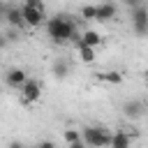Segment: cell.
I'll return each instance as SVG.
<instances>
[{
    "instance_id": "obj_6",
    "label": "cell",
    "mask_w": 148,
    "mask_h": 148,
    "mask_svg": "<svg viewBox=\"0 0 148 148\" xmlns=\"http://www.w3.org/2000/svg\"><path fill=\"white\" fill-rule=\"evenodd\" d=\"M25 79H28V74H25V69H21V67H12V69H7V74H5V83H7L9 88H14V90H18V88L25 83Z\"/></svg>"
},
{
    "instance_id": "obj_1",
    "label": "cell",
    "mask_w": 148,
    "mask_h": 148,
    "mask_svg": "<svg viewBox=\"0 0 148 148\" xmlns=\"http://www.w3.org/2000/svg\"><path fill=\"white\" fill-rule=\"evenodd\" d=\"M46 32L53 44H67V42H79V30L72 16L67 14H56L46 21Z\"/></svg>"
},
{
    "instance_id": "obj_10",
    "label": "cell",
    "mask_w": 148,
    "mask_h": 148,
    "mask_svg": "<svg viewBox=\"0 0 148 148\" xmlns=\"http://www.w3.org/2000/svg\"><path fill=\"white\" fill-rule=\"evenodd\" d=\"M76 53H79V60L86 62V65H92L97 53H95V46H88V44H76Z\"/></svg>"
},
{
    "instance_id": "obj_15",
    "label": "cell",
    "mask_w": 148,
    "mask_h": 148,
    "mask_svg": "<svg viewBox=\"0 0 148 148\" xmlns=\"http://www.w3.org/2000/svg\"><path fill=\"white\" fill-rule=\"evenodd\" d=\"M95 16H97V5H83L81 7V18L95 21Z\"/></svg>"
},
{
    "instance_id": "obj_14",
    "label": "cell",
    "mask_w": 148,
    "mask_h": 148,
    "mask_svg": "<svg viewBox=\"0 0 148 148\" xmlns=\"http://www.w3.org/2000/svg\"><path fill=\"white\" fill-rule=\"evenodd\" d=\"M51 72H53L58 79H65V76L69 74V65H67L65 60H56V62H53V67H51Z\"/></svg>"
},
{
    "instance_id": "obj_17",
    "label": "cell",
    "mask_w": 148,
    "mask_h": 148,
    "mask_svg": "<svg viewBox=\"0 0 148 148\" xmlns=\"http://www.w3.org/2000/svg\"><path fill=\"white\" fill-rule=\"evenodd\" d=\"M5 37H7V42H16L18 39V28H9V32Z\"/></svg>"
},
{
    "instance_id": "obj_7",
    "label": "cell",
    "mask_w": 148,
    "mask_h": 148,
    "mask_svg": "<svg viewBox=\"0 0 148 148\" xmlns=\"http://www.w3.org/2000/svg\"><path fill=\"white\" fill-rule=\"evenodd\" d=\"M116 14H118V7L111 2V0H106V2H102V5H97V16H95V21H111V18H116Z\"/></svg>"
},
{
    "instance_id": "obj_19",
    "label": "cell",
    "mask_w": 148,
    "mask_h": 148,
    "mask_svg": "<svg viewBox=\"0 0 148 148\" xmlns=\"http://www.w3.org/2000/svg\"><path fill=\"white\" fill-rule=\"evenodd\" d=\"M123 5H127V7L132 9V7H136V5H143V0H123Z\"/></svg>"
},
{
    "instance_id": "obj_20",
    "label": "cell",
    "mask_w": 148,
    "mask_h": 148,
    "mask_svg": "<svg viewBox=\"0 0 148 148\" xmlns=\"http://www.w3.org/2000/svg\"><path fill=\"white\" fill-rule=\"evenodd\" d=\"M7 44H9V42H7V37H5V35H2V32H0V51H2V49H5V46H7Z\"/></svg>"
},
{
    "instance_id": "obj_12",
    "label": "cell",
    "mask_w": 148,
    "mask_h": 148,
    "mask_svg": "<svg viewBox=\"0 0 148 148\" xmlns=\"http://www.w3.org/2000/svg\"><path fill=\"white\" fill-rule=\"evenodd\" d=\"M65 143L72 146V148H81L83 146V139H81V132L79 130H65Z\"/></svg>"
},
{
    "instance_id": "obj_8",
    "label": "cell",
    "mask_w": 148,
    "mask_h": 148,
    "mask_svg": "<svg viewBox=\"0 0 148 148\" xmlns=\"http://www.w3.org/2000/svg\"><path fill=\"white\" fill-rule=\"evenodd\" d=\"M9 28H23L25 23H23V14H21V7H7V12H5V18H2Z\"/></svg>"
},
{
    "instance_id": "obj_16",
    "label": "cell",
    "mask_w": 148,
    "mask_h": 148,
    "mask_svg": "<svg viewBox=\"0 0 148 148\" xmlns=\"http://www.w3.org/2000/svg\"><path fill=\"white\" fill-rule=\"evenodd\" d=\"M99 79L106 81V83H120V81H123V76H120L118 72H104V74H99Z\"/></svg>"
},
{
    "instance_id": "obj_2",
    "label": "cell",
    "mask_w": 148,
    "mask_h": 148,
    "mask_svg": "<svg viewBox=\"0 0 148 148\" xmlns=\"http://www.w3.org/2000/svg\"><path fill=\"white\" fill-rule=\"evenodd\" d=\"M81 139H83V146H92V148H104V146H109V139H111V134L104 130V127H83V134H81Z\"/></svg>"
},
{
    "instance_id": "obj_4",
    "label": "cell",
    "mask_w": 148,
    "mask_h": 148,
    "mask_svg": "<svg viewBox=\"0 0 148 148\" xmlns=\"http://www.w3.org/2000/svg\"><path fill=\"white\" fill-rule=\"evenodd\" d=\"M18 92H21V102L23 104H35L39 99V95H42V86L35 79H25V83L18 88Z\"/></svg>"
},
{
    "instance_id": "obj_5",
    "label": "cell",
    "mask_w": 148,
    "mask_h": 148,
    "mask_svg": "<svg viewBox=\"0 0 148 148\" xmlns=\"http://www.w3.org/2000/svg\"><path fill=\"white\" fill-rule=\"evenodd\" d=\"M21 14H23V23L30 25V28H37V25H42L46 21L44 7H28V5H23L21 7Z\"/></svg>"
},
{
    "instance_id": "obj_13",
    "label": "cell",
    "mask_w": 148,
    "mask_h": 148,
    "mask_svg": "<svg viewBox=\"0 0 148 148\" xmlns=\"http://www.w3.org/2000/svg\"><path fill=\"white\" fill-rule=\"evenodd\" d=\"M109 146L111 148H130V136L125 132H116V134H111Z\"/></svg>"
},
{
    "instance_id": "obj_9",
    "label": "cell",
    "mask_w": 148,
    "mask_h": 148,
    "mask_svg": "<svg viewBox=\"0 0 148 148\" xmlns=\"http://www.w3.org/2000/svg\"><path fill=\"white\" fill-rule=\"evenodd\" d=\"M76 44H88V46H99L102 44V35L97 30H86V32H79V42Z\"/></svg>"
},
{
    "instance_id": "obj_3",
    "label": "cell",
    "mask_w": 148,
    "mask_h": 148,
    "mask_svg": "<svg viewBox=\"0 0 148 148\" xmlns=\"http://www.w3.org/2000/svg\"><path fill=\"white\" fill-rule=\"evenodd\" d=\"M130 21H132V28L139 37H143L148 32V12H146V5H136L130 9Z\"/></svg>"
},
{
    "instance_id": "obj_11",
    "label": "cell",
    "mask_w": 148,
    "mask_h": 148,
    "mask_svg": "<svg viewBox=\"0 0 148 148\" xmlns=\"http://www.w3.org/2000/svg\"><path fill=\"white\" fill-rule=\"evenodd\" d=\"M143 102H139V99H132V102H125L123 104V113L127 116V118H139V116H143Z\"/></svg>"
},
{
    "instance_id": "obj_18",
    "label": "cell",
    "mask_w": 148,
    "mask_h": 148,
    "mask_svg": "<svg viewBox=\"0 0 148 148\" xmlns=\"http://www.w3.org/2000/svg\"><path fill=\"white\" fill-rule=\"evenodd\" d=\"M23 5H28V7H44L42 0H23Z\"/></svg>"
}]
</instances>
